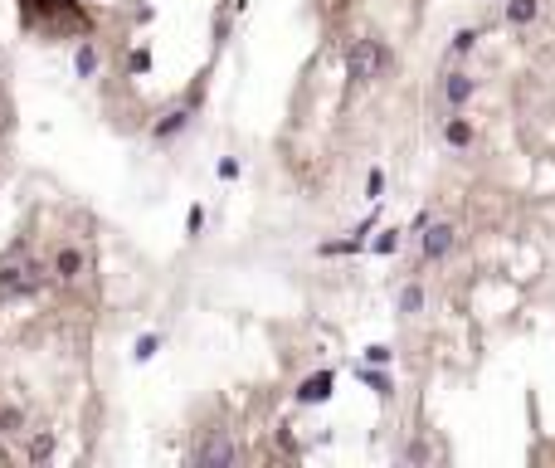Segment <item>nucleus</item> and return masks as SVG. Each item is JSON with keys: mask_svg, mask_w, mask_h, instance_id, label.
Wrapping results in <instances>:
<instances>
[{"mask_svg": "<svg viewBox=\"0 0 555 468\" xmlns=\"http://www.w3.org/2000/svg\"><path fill=\"white\" fill-rule=\"evenodd\" d=\"M443 142L458 146V151H463V146H473V122H468V118H458V113H453V118H443Z\"/></svg>", "mask_w": 555, "mask_h": 468, "instance_id": "nucleus-5", "label": "nucleus"}, {"mask_svg": "<svg viewBox=\"0 0 555 468\" xmlns=\"http://www.w3.org/2000/svg\"><path fill=\"white\" fill-rule=\"evenodd\" d=\"M541 15V0H507V25H531Z\"/></svg>", "mask_w": 555, "mask_h": 468, "instance_id": "nucleus-6", "label": "nucleus"}, {"mask_svg": "<svg viewBox=\"0 0 555 468\" xmlns=\"http://www.w3.org/2000/svg\"><path fill=\"white\" fill-rule=\"evenodd\" d=\"M93 69H98V49H93V44H83V49H78V74L88 78Z\"/></svg>", "mask_w": 555, "mask_h": 468, "instance_id": "nucleus-8", "label": "nucleus"}, {"mask_svg": "<svg viewBox=\"0 0 555 468\" xmlns=\"http://www.w3.org/2000/svg\"><path fill=\"white\" fill-rule=\"evenodd\" d=\"M473 88H477V83H473V74H463V69H453L449 78H443V83H438V98H443V102H449V108H463V102L473 98Z\"/></svg>", "mask_w": 555, "mask_h": 468, "instance_id": "nucleus-2", "label": "nucleus"}, {"mask_svg": "<svg viewBox=\"0 0 555 468\" xmlns=\"http://www.w3.org/2000/svg\"><path fill=\"white\" fill-rule=\"evenodd\" d=\"M453 249V225H429L424 230V258H443Z\"/></svg>", "mask_w": 555, "mask_h": 468, "instance_id": "nucleus-4", "label": "nucleus"}, {"mask_svg": "<svg viewBox=\"0 0 555 468\" xmlns=\"http://www.w3.org/2000/svg\"><path fill=\"white\" fill-rule=\"evenodd\" d=\"M54 274H59L64 283H73V278H83V269H88V258H83V249L78 244H64L59 254H54V264H49Z\"/></svg>", "mask_w": 555, "mask_h": 468, "instance_id": "nucleus-3", "label": "nucleus"}, {"mask_svg": "<svg viewBox=\"0 0 555 468\" xmlns=\"http://www.w3.org/2000/svg\"><path fill=\"white\" fill-rule=\"evenodd\" d=\"M385 64H390V54H385L380 39H356V44L346 49V69H351L356 83H375Z\"/></svg>", "mask_w": 555, "mask_h": 468, "instance_id": "nucleus-1", "label": "nucleus"}, {"mask_svg": "<svg viewBox=\"0 0 555 468\" xmlns=\"http://www.w3.org/2000/svg\"><path fill=\"white\" fill-rule=\"evenodd\" d=\"M473 44H477V34H473V30H458V39H453V54H468Z\"/></svg>", "mask_w": 555, "mask_h": 468, "instance_id": "nucleus-10", "label": "nucleus"}, {"mask_svg": "<svg viewBox=\"0 0 555 468\" xmlns=\"http://www.w3.org/2000/svg\"><path fill=\"white\" fill-rule=\"evenodd\" d=\"M326 395V376H312V381H302V400H321Z\"/></svg>", "mask_w": 555, "mask_h": 468, "instance_id": "nucleus-9", "label": "nucleus"}, {"mask_svg": "<svg viewBox=\"0 0 555 468\" xmlns=\"http://www.w3.org/2000/svg\"><path fill=\"white\" fill-rule=\"evenodd\" d=\"M419 302H424V288H414V283H409V288L400 293V312H419Z\"/></svg>", "mask_w": 555, "mask_h": 468, "instance_id": "nucleus-7", "label": "nucleus"}]
</instances>
